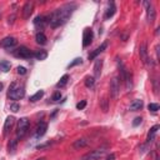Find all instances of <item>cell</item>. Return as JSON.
Wrapping results in <instances>:
<instances>
[{
	"label": "cell",
	"instance_id": "cell-34",
	"mask_svg": "<svg viewBox=\"0 0 160 160\" xmlns=\"http://www.w3.org/2000/svg\"><path fill=\"white\" fill-rule=\"evenodd\" d=\"M19 109H20V106H19V104H18V102H14V104H11V105H10V110H11L12 112L19 111Z\"/></svg>",
	"mask_w": 160,
	"mask_h": 160
},
{
	"label": "cell",
	"instance_id": "cell-31",
	"mask_svg": "<svg viewBox=\"0 0 160 160\" xmlns=\"http://www.w3.org/2000/svg\"><path fill=\"white\" fill-rule=\"evenodd\" d=\"M79 64H81V58H76V59H74V60L68 65V68L70 69V68H72V66H75V65H79Z\"/></svg>",
	"mask_w": 160,
	"mask_h": 160
},
{
	"label": "cell",
	"instance_id": "cell-7",
	"mask_svg": "<svg viewBox=\"0 0 160 160\" xmlns=\"http://www.w3.org/2000/svg\"><path fill=\"white\" fill-rule=\"evenodd\" d=\"M119 91H120V81H119V78L115 76L110 81V94L114 99H116L119 95Z\"/></svg>",
	"mask_w": 160,
	"mask_h": 160
},
{
	"label": "cell",
	"instance_id": "cell-27",
	"mask_svg": "<svg viewBox=\"0 0 160 160\" xmlns=\"http://www.w3.org/2000/svg\"><path fill=\"white\" fill-rule=\"evenodd\" d=\"M16 145H18V140H10V142H9V152L10 154H14L15 152Z\"/></svg>",
	"mask_w": 160,
	"mask_h": 160
},
{
	"label": "cell",
	"instance_id": "cell-38",
	"mask_svg": "<svg viewBox=\"0 0 160 160\" xmlns=\"http://www.w3.org/2000/svg\"><path fill=\"white\" fill-rule=\"evenodd\" d=\"M105 160H115V154H110V155H108Z\"/></svg>",
	"mask_w": 160,
	"mask_h": 160
},
{
	"label": "cell",
	"instance_id": "cell-20",
	"mask_svg": "<svg viewBox=\"0 0 160 160\" xmlns=\"http://www.w3.org/2000/svg\"><path fill=\"white\" fill-rule=\"evenodd\" d=\"M158 130H159V125H155V126H152V128L150 129V131H149V134H148V138H146V142H148V144L154 140L155 134H156Z\"/></svg>",
	"mask_w": 160,
	"mask_h": 160
},
{
	"label": "cell",
	"instance_id": "cell-29",
	"mask_svg": "<svg viewBox=\"0 0 160 160\" xmlns=\"http://www.w3.org/2000/svg\"><path fill=\"white\" fill-rule=\"evenodd\" d=\"M0 69L2 71H9L10 70V62L9 61H0Z\"/></svg>",
	"mask_w": 160,
	"mask_h": 160
},
{
	"label": "cell",
	"instance_id": "cell-9",
	"mask_svg": "<svg viewBox=\"0 0 160 160\" xmlns=\"http://www.w3.org/2000/svg\"><path fill=\"white\" fill-rule=\"evenodd\" d=\"M92 30L91 29H85L84 30V35H82V46L86 48L90 45V42L92 41Z\"/></svg>",
	"mask_w": 160,
	"mask_h": 160
},
{
	"label": "cell",
	"instance_id": "cell-17",
	"mask_svg": "<svg viewBox=\"0 0 160 160\" xmlns=\"http://www.w3.org/2000/svg\"><path fill=\"white\" fill-rule=\"evenodd\" d=\"M141 108H142V100L136 99V100H134V101L130 104L129 110H130V111H136V110H140Z\"/></svg>",
	"mask_w": 160,
	"mask_h": 160
},
{
	"label": "cell",
	"instance_id": "cell-10",
	"mask_svg": "<svg viewBox=\"0 0 160 160\" xmlns=\"http://www.w3.org/2000/svg\"><path fill=\"white\" fill-rule=\"evenodd\" d=\"M32 10H34V2L32 1H28L22 6V18L24 19H29L30 15L32 14Z\"/></svg>",
	"mask_w": 160,
	"mask_h": 160
},
{
	"label": "cell",
	"instance_id": "cell-14",
	"mask_svg": "<svg viewBox=\"0 0 160 160\" xmlns=\"http://www.w3.org/2000/svg\"><path fill=\"white\" fill-rule=\"evenodd\" d=\"M88 144H89V139L88 138H80V139L74 141L72 148L74 149H81V148H85Z\"/></svg>",
	"mask_w": 160,
	"mask_h": 160
},
{
	"label": "cell",
	"instance_id": "cell-23",
	"mask_svg": "<svg viewBox=\"0 0 160 160\" xmlns=\"http://www.w3.org/2000/svg\"><path fill=\"white\" fill-rule=\"evenodd\" d=\"M34 56H35L38 60H45V59L48 58V52H46L45 50H38V51L34 54Z\"/></svg>",
	"mask_w": 160,
	"mask_h": 160
},
{
	"label": "cell",
	"instance_id": "cell-22",
	"mask_svg": "<svg viewBox=\"0 0 160 160\" xmlns=\"http://www.w3.org/2000/svg\"><path fill=\"white\" fill-rule=\"evenodd\" d=\"M35 40H36V42L40 44V45L46 44V36H45L44 32H38L36 36H35Z\"/></svg>",
	"mask_w": 160,
	"mask_h": 160
},
{
	"label": "cell",
	"instance_id": "cell-25",
	"mask_svg": "<svg viewBox=\"0 0 160 160\" xmlns=\"http://www.w3.org/2000/svg\"><path fill=\"white\" fill-rule=\"evenodd\" d=\"M68 80H69V75H68V74L62 75V76L60 78V80H59V82L56 84V86H58V88H62V86H65L66 82H68Z\"/></svg>",
	"mask_w": 160,
	"mask_h": 160
},
{
	"label": "cell",
	"instance_id": "cell-6",
	"mask_svg": "<svg viewBox=\"0 0 160 160\" xmlns=\"http://www.w3.org/2000/svg\"><path fill=\"white\" fill-rule=\"evenodd\" d=\"M14 55L16 58H21V59H30L34 56V54L31 52L30 49H28L26 46H20L14 51Z\"/></svg>",
	"mask_w": 160,
	"mask_h": 160
},
{
	"label": "cell",
	"instance_id": "cell-40",
	"mask_svg": "<svg viewBox=\"0 0 160 160\" xmlns=\"http://www.w3.org/2000/svg\"><path fill=\"white\" fill-rule=\"evenodd\" d=\"M1 89H2V84L0 82V91H1Z\"/></svg>",
	"mask_w": 160,
	"mask_h": 160
},
{
	"label": "cell",
	"instance_id": "cell-19",
	"mask_svg": "<svg viewBox=\"0 0 160 160\" xmlns=\"http://www.w3.org/2000/svg\"><path fill=\"white\" fill-rule=\"evenodd\" d=\"M101 66H102V60H101V59L96 60V61H95V65H94V74H95V78H99V76H100Z\"/></svg>",
	"mask_w": 160,
	"mask_h": 160
},
{
	"label": "cell",
	"instance_id": "cell-32",
	"mask_svg": "<svg viewBox=\"0 0 160 160\" xmlns=\"http://www.w3.org/2000/svg\"><path fill=\"white\" fill-rule=\"evenodd\" d=\"M60 99H61V92H60V91H55V92L52 94V96H51V100L55 101V102L59 101Z\"/></svg>",
	"mask_w": 160,
	"mask_h": 160
},
{
	"label": "cell",
	"instance_id": "cell-13",
	"mask_svg": "<svg viewBox=\"0 0 160 160\" xmlns=\"http://www.w3.org/2000/svg\"><path fill=\"white\" fill-rule=\"evenodd\" d=\"M106 46H108V42H102L99 48H96L91 54H89V60H92V59H95L100 52H102L105 49H106Z\"/></svg>",
	"mask_w": 160,
	"mask_h": 160
},
{
	"label": "cell",
	"instance_id": "cell-2",
	"mask_svg": "<svg viewBox=\"0 0 160 160\" xmlns=\"http://www.w3.org/2000/svg\"><path fill=\"white\" fill-rule=\"evenodd\" d=\"M24 94H25V88L24 85H20L18 82H12L9 88V92H8V96L11 99V100H19L21 98H24Z\"/></svg>",
	"mask_w": 160,
	"mask_h": 160
},
{
	"label": "cell",
	"instance_id": "cell-26",
	"mask_svg": "<svg viewBox=\"0 0 160 160\" xmlns=\"http://www.w3.org/2000/svg\"><path fill=\"white\" fill-rule=\"evenodd\" d=\"M100 106H101L102 111L106 112V111L109 110V100H108V99H101V100H100Z\"/></svg>",
	"mask_w": 160,
	"mask_h": 160
},
{
	"label": "cell",
	"instance_id": "cell-8",
	"mask_svg": "<svg viewBox=\"0 0 160 160\" xmlns=\"http://www.w3.org/2000/svg\"><path fill=\"white\" fill-rule=\"evenodd\" d=\"M144 5L146 6V18H148V21L150 24H152L155 21V18H156V11H155V8L152 6V4H150L149 1H145Z\"/></svg>",
	"mask_w": 160,
	"mask_h": 160
},
{
	"label": "cell",
	"instance_id": "cell-39",
	"mask_svg": "<svg viewBox=\"0 0 160 160\" xmlns=\"http://www.w3.org/2000/svg\"><path fill=\"white\" fill-rule=\"evenodd\" d=\"M36 160H46L45 158H40V159H36Z\"/></svg>",
	"mask_w": 160,
	"mask_h": 160
},
{
	"label": "cell",
	"instance_id": "cell-11",
	"mask_svg": "<svg viewBox=\"0 0 160 160\" xmlns=\"http://www.w3.org/2000/svg\"><path fill=\"white\" fill-rule=\"evenodd\" d=\"M16 45V39L12 38V36H8V38H4L1 41H0V46L2 48H6V49H10L12 46Z\"/></svg>",
	"mask_w": 160,
	"mask_h": 160
},
{
	"label": "cell",
	"instance_id": "cell-16",
	"mask_svg": "<svg viewBox=\"0 0 160 160\" xmlns=\"http://www.w3.org/2000/svg\"><path fill=\"white\" fill-rule=\"evenodd\" d=\"M46 24H48L46 16H36V18L34 19V25H35L36 28H40V29H42V28H44Z\"/></svg>",
	"mask_w": 160,
	"mask_h": 160
},
{
	"label": "cell",
	"instance_id": "cell-5",
	"mask_svg": "<svg viewBox=\"0 0 160 160\" xmlns=\"http://www.w3.org/2000/svg\"><path fill=\"white\" fill-rule=\"evenodd\" d=\"M139 55H140V60L148 65V66H154V62L151 61V59L148 56V50H146V44H141L140 45V49H139Z\"/></svg>",
	"mask_w": 160,
	"mask_h": 160
},
{
	"label": "cell",
	"instance_id": "cell-12",
	"mask_svg": "<svg viewBox=\"0 0 160 160\" xmlns=\"http://www.w3.org/2000/svg\"><path fill=\"white\" fill-rule=\"evenodd\" d=\"M14 116H8L6 118V120H5V122H4V135H8L9 134V131L11 130V128H12V125H14Z\"/></svg>",
	"mask_w": 160,
	"mask_h": 160
},
{
	"label": "cell",
	"instance_id": "cell-4",
	"mask_svg": "<svg viewBox=\"0 0 160 160\" xmlns=\"http://www.w3.org/2000/svg\"><path fill=\"white\" fill-rule=\"evenodd\" d=\"M105 154H106L105 149H96V150H92V151L85 154L81 158V160H100L105 156Z\"/></svg>",
	"mask_w": 160,
	"mask_h": 160
},
{
	"label": "cell",
	"instance_id": "cell-37",
	"mask_svg": "<svg viewBox=\"0 0 160 160\" xmlns=\"http://www.w3.org/2000/svg\"><path fill=\"white\" fill-rule=\"evenodd\" d=\"M141 120H142L141 118H135V120L132 121V125H134V126H138L139 124H141Z\"/></svg>",
	"mask_w": 160,
	"mask_h": 160
},
{
	"label": "cell",
	"instance_id": "cell-35",
	"mask_svg": "<svg viewBox=\"0 0 160 160\" xmlns=\"http://www.w3.org/2000/svg\"><path fill=\"white\" fill-rule=\"evenodd\" d=\"M86 106V100H81L80 102H78L76 104V108L79 109V110H81V109H84Z\"/></svg>",
	"mask_w": 160,
	"mask_h": 160
},
{
	"label": "cell",
	"instance_id": "cell-28",
	"mask_svg": "<svg viewBox=\"0 0 160 160\" xmlns=\"http://www.w3.org/2000/svg\"><path fill=\"white\" fill-rule=\"evenodd\" d=\"M94 82H95V78H92V76H88L85 79V86L86 88H92Z\"/></svg>",
	"mask_w": 160,
	"mask_h": 160
},
{
	"label": "cell",
	"instance_id": "cell-21",
	"mask_svg": "<svg viewBox=\"0 0 160 160\" xmlns=\"http://www.w3.org/2000/svg\"><path fill=\"white\" fill-rule=\"evenodd\" d=\"M131 79H132V78H131V74L126 70L122 80L125 81V85H126V89H128V90H129V89H131V86H132V81H131Z\"/></svg>",
	"mask_w": 160,
	"mask_h": 160
},
{
	"label": "cell",
	"instance_id": "cell-24",
	"mask_svg": "<svg viewBox=\"0 0 160 160\" xmlns=\"http://www.w3.org/2000/svg\"><path fill=\"white\" fill-rule=\"evenodd\" d=\"M42 96H44V90H39V91L35 92L32 96H30V101H31V102H35V101L40 100Z\"/></svg>",
	"mask_w": 160,
	"mask_h": 160
},
{
	"label": "cell",
	"instance_id": "cell-18",
	"mask_svg": "<svg viewBox=\"0 0 160 160\" xmlns=\"http://www.w3.org/2000/svg\"><path fill=\"white\" fill-rule=\"evenodd\" d=\"M115 10H116V8H115V4L114 2H109V8H108V10H106V12H105V19L108 20V19H110V18H112L114 16V14H115Z\"/></svg>",
	"mask_w": 160,
	"mask_h": 160
},
{
	"label": "cell",
	"instance_id": "cell-1",
	"mask_svg": "<svg viewBox=\"0 0 160 160\" xmlns=\"http://www.w3.org/2000/svg\"><path fill=\"white\" fill-rule=\"evenodd\" d=\"M75 9H76V4H74V2H69V4H65L60 8H58L49 16H46L48 24H50L51 28H58L60 25H64L69 20V18L71 16V14Z\"/></svg>",
	"mask_w": 160,
	"mask_h": 160
},
{
	"label": "cell",
	"instance_id": "cell-3",
	"mask_svg": "<svg viewBox=\"0 0 160 160\" xmlns=\"http://www.w3.org/2000/svg\"><path fill=\"white\" fill-rule=\"evenodd\" d=\"M29 126H30V121H29L26 118H21V119L19 120L18 130H16V136H18V139H22V138L28 134Z\"/></svg>",
	"mask_w": 160,
	"mask_h": 160
},
{
	"label": "cell",
	"instance_id": "cell-15",
	"mask_svg": "<svg viewBox=\"0 0 160 160\" xmlns=\"http://www.w3.org/2000/svg\"><path fill=\"white\" fill-rule=\"evenodd\" d=\"M46 129H48V124L46 122H40L39 125H38V128H36V134H35V136L36 138H41V136H44L45 135V132H46Z\"/></svg>",
	"mask_w": 160,
	"mask_h": 160
},
{
	"label": "cell",
	"instance_id": "cell-36",
	"mask_svg": "<svg viewBox=\"0 0 160 160\" xmlns=\"http://www.w3.org/2000/svg\"><path fill=\"white\" fill-rule=\"evenodd\" d=\"M18 74H20V75L26 74V69L24 66H18Z\"/></svg>",
	"mask_w": 160,
	"mask_h": 160
},
{
	"label": "cell",
	"instance_id": "cell-30",
	"mask_svg": "<svg viewBox=\"0 0 160 160\" xmlns=\"http://www.w3.org/2000/svg\"><path fill=\"white\" fill-rule=\"evenodd\" d=\"M51 145H52V141H46V142H44V144L38 145L36 149H38V150H42V149H46V148H49V146H51Z\"/></svg>",
	"mask_w": 160,
	"mask_h": 160
},
{
	"label": "cell",
	"instance_id": "cell-33",
	"mask_svg": "<svg viewBox=\"0 0 160 160\" xmlns=\"http://www.w3.org/2000/svg\"><path fill=\"white\" fill-rule=\"evenodd\" d=\"M148 109H149L150 111H158V110H159V105L155 104V102H151V104L148 105Z\"/></svg>",
	"mask_w": 160,
	"mask_h": 160
}]
</instances>
